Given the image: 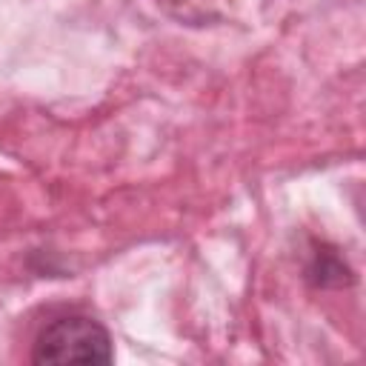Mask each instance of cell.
Returning <instances> with one entry per match:
<instances>
[{
    "label": "cell",
    "instance_id": "1",
    "mask_svg": "<svg viewBox=\"0 0 366 366\" xmlns=\"http://www.w3.org/2000/svg\"><path fill=\"white\" fill-rule=\"evenodd\" d=\"M34 363H112L114 349L103 323L86 315H69L49 323L31 352Z\"/></svg>",
    "mask_w": 366,
    "mask_h": 366
}]
</instances>
